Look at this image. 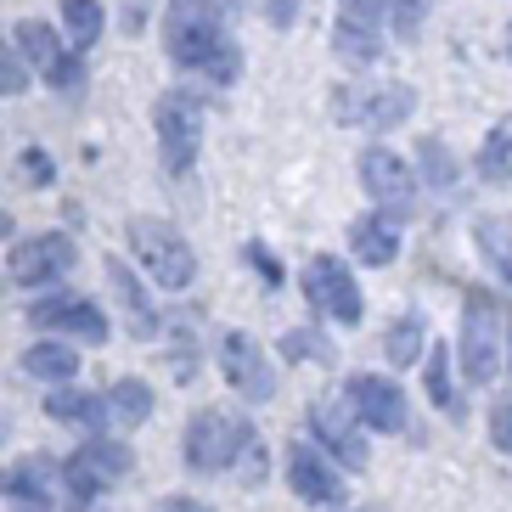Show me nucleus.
<instances>
[{"mask_svg":"<svg viewBox=\"0 0 512 512\" xmlns=\"http://www.w3.org/2000/svg\"><path fill=\"white\" fill-rule=\"evenodd\" d=\"M164 57L181 74L231 91L242 79V40L231 34L226 0H169L164 6Z\"/></svg>","mask_w":512,"mask_h":512,"instance_id":"f257e3e1","label":"nucleus"},{"mask_svg":"<svg viewBox=\"0 0 512 512\" xmlns=\"http://www.w3.org/2000/svg\"><path fill=\"white\" fill-rule=\"evenodd\" d=\"M152 136H158V164L164 175H192L197 158H203V136H209V107L203 91L192 85H169V91L152 96Z\"/></svg>","mask_w":512,"mask_h":512,"instance_id":"f03ea898","label":"nucleus"},{"mask_svg":"<svg viewBox=\"0 0 512 512\" xmlns=\"http://www.w3.org/2000/svg\"><path fill=\"white\" fill-rule=\"evenodd\" d=\"M507 361V316L490 287H473L462 299V327H456V366L467 389H490Z\"/></svg>","mask_w":512,"mask_h":512,"instance_id":"7ed1b4c3","label":"nucleus"},{"mask_svg":"<svg viewBox=\"0 0 512 512\" xmlns=\"http://www.w3.org/2000/svg\"><path fill=\"white\" fill-rule=\"evenodd\" d=\"M124 242L158 293H186L197 282V254L181 226H169L158 214H136V220H124Z\"/></svg>","mask_w":512,"mask_h":512,"instance_id":"20e7f679","label":"nucleus"},{"mask_svg":"<svg viewBox=\"0 0 512 512\" xmlns=\"http://www.w3.org/2000/svg\"><path fill=\"white\" fill-rule=\"evenodd\" d=\"M259 428L242 411H226V406H197L186 417V434H181V456H186V473L197 479H214V473H231L242 456V445L254 439Z\"/></svg>","mask_w":512,"mask_h":512,"instance_id":"39448f33","label":"nucleus"},{"mask_svg":"<svg viewBox=\"0 0 512 512\" xmlns=\"http://www.w3.org/2000/svg\"><path fill=\"white\" fill-rule=\"evenodd\" d=\"M417 113V85L406 79H349L332 91V119L349 124V130H372V136H389Z\"/></svg>","mask_w":512,"mask_h":512,"instance_id":"423d86ee","label":"nucleus"},{"mask_svg":"<svg viewBox=\"0 0 512 512\" xmlns=\"http://www.w3.org/2000/svg\"><path fill=\"white\" fill-rule=\"evenodd\" d=\"M130 467H136V451L113 434H85L79 439V451L62 462V496L74 512H91L96 501L113 490V484L130 479Z\"/></svg>","mask_w":512,"mask_h":512,"instance_id":"0eeeda50","label":"nucleus"},{"mask_svg":"<svg viewBox=\"0 0 512 512\" xmlns=\"http://www.w3.org/2000/svg\"><path fill=\"white\" fill-rule=\"evenodd\" d=\"M355 175H361V192L372 197V209L394 214L400 226H406L411 214L422 209V175H417V164H411L406 152H394L389 141H372V147H361V158H355Z\"/></svg>","mask_w":512,"mask_h":512,"instance_id":"6e6552de","label":"nucleus"},{"mask_svg":"<svg viewBox=\"0 0 512 512\" xmlns=\"http://www.w3.org/2000/svg\"><path fill=\"white\" fill-rule=\"evenodd\" d=\"M29 327L51 332V338H68V344H79V349H102L107 338H113L102 304L85 299V293H68V287H46V293L29 304Z\"/></svg>","mask_w":512,"mask_h":512,"instance_id":"1a4fd4ad","label":"nucleus"},{"mask_svg":"<svg viewBox=\"0 0 512 512\" xmlns=\"http://www.w3.org/2000/svg\"><path fill=\"white\" fill-rule=\"evenodd\" d=\"M304 299H310L316 316L338 321V327H361L366 321V293L355 282V271H349V259H338V254L304 259Z\"/></svg>","mask_w":512,"mask_h":512,"instance_id":"9d476101","label":"nucleus"},{"mask_svg":"<svg viewBox=\"0 0 512 512\" xmlns=\"http://www.w3.org/2000/svg\"><path fill=\"white\" fill-rule=\"evenodd\" d=\"M79 265V242L68 237V231H34V237H17L12 242V254H6V276H12L17 287H57L68 282Z\"/></svg>","mask_w":512,"mask_h":512,"instance_id":"9b49d317","label":"nucleus"},{"mask_svg":"<svg viewBox=\"0 0 512 512\" xmlns=\"http://www.w3.org/2000/svg\"><path fill=\"white\" fill-rule=\"evenodd\" d=\"M282 479L287 490L304 501V507H344L349 501V484H344V467L321 451L316 439H287V456H282Z\"/></svg>","mask_w":512,"mask_h":512,"instance_id":"f8f14e48","label":"nucleus"},{"mask_svg":"<svg viewBox=\"0 0 512 512\" xmlns=\"http://www.w3.org/2000/svg\"><path fill=\"white\" fill-rule=\"evenodd\" d=\"M304 428L344 473H366L372 467V439H366V422L349 411V400H316L304 411Z\"/></svg>","mask_w":512,"mask_h":512,"instance_id":"ddd939ff","label":"nucleus"},{"mask_svg":"<svg viewBox=\"0 0 512 512\" xmlns=\"http://www.w3.org/2000/svg\"><path fill=\"white\" fill-rule=\"evenodd\" d=\"M214 361H220L226 383L242 394V400L265 406V400L276 394V366H271V355H265V349H259V338H248L242 327H220V332H214Z\"/></svg>","mask_w":512,"mask_h":512,"instance_id":"4468645a","label":"nucleus"},{"mask_svg":"<svg viewBox=\"0 0 512 512\" xmlns=\"http://www.w3.org/2000/svg\"><path fill=\"white\" fill-rule=\"evenodd\" d=\"M344 400H349V411L366 422V434H406L411 400H406V389H400V377L349 372L344 377Z\"/></svg>","mask_w":512,"mask_h":512,"instance_id":"2eb2a0df","label":"nucleus"},{"mask_svg":"<svg viewBox=\"0 0 512 512\" xmlns=\"http://www.w3.org/2000/svg\"><path fill=\"white\" fill-rule=\"evenodd\" d=\"M0 496L17 512H57L62 496V462L57 456H17L0 467Z\"/></svg>","mask_w":512,"mask_h":512,"instance_id":"dca6fc26","label":"nucleus"},{"mask_svg":"<svg viewBox=\"0 0 512 512\" xmlns=\"http://www.w3.org/2000/svg\"><path fill=\"white\" fill-rule=\"evenodd\" d=\"M400 220L383 209H366L349 220V259H361V265H372V271H389L394 259H400Z\"/></svg>","mask_w":512,"mask_h":512,"instance_id":"f3484780","label":"nucleus"},{"mask_svg":"<svg viewBox=\"0 0 512 512\" xmlns=\"http://www.w3.org/2000/svg\"><path fill=\"white\" fill-rule=\"evenodd\" d=\"M46 417L85 439V434H107L113 411H107V394H91V389H79V383H57L46 394Z\"/></svg>","mask_w":512,"mask_h":512,"instance_id":"a211bd4d","label":"nucleus"},{"mask_svg":"<svg viewBox=\"0 0 512 512\" xmlns=\"http://www.w3.org/2000/svg\"><path fill=\"white\" fill-rule=\"evenodd\" d=\"M107 287H113V299H119V310H124V321H130V332H136V338H158V332H164L158 304H152V287L141 282V276L130 271L119 254L107 259Z\"/></svg>","mask_w":512,"mask_h":512,"instance_id":"6ab92c4d","label":"nucleus"},{"mask_svg":"<svg viewBox=\"0 0 512 512\" xmlns=\"http://www.w3.org/2000/svg\"><path fill=\"white\" fill-rule=\"evenodd\" d=\"M17 366H23V377H34V383H79V344H68V338H34L23 355H17Z\"/></svg>","mask_w":512,"mask_h":512,"instance_id":"aec40b11","label":"nucleus"},{"mask_svg":"<svg viewBox=\"0 0 512 512\" xmlns=\"http://www.w3.org/2000/svg\"><path fill=\"white\" fill-rule=\"evenodd\" d=\"M422 389H428L434 411H445V417H456V422L467 417V406H462V372L451 366V349H445V344H428V355H422Z\"/></svg>","mask_w":512,"mask_h":512,"instance_id":"412c9836","label":"nucleus"},{"mask_svg":"<svg viewBox=\"0 0 512 512\" xmlns=\"http://www.w3.org/2000/svg\"><path fill=\"white\" fill-rule=\"evenodd\" d=\"M417 175H422V186L428 192H439V197H456V186H462V164H456V152H451V141L445 136H417Z\"/></svg>","mask_w":512,"mask_h":512,"instance_id":"4be33fe9","label":"nucleus"},{"mask_svg":"<svg viewBox=\"0 0 512 512\" xmlns=\"http://www.w3.org/2000/svg\"><path fill=\"white\" fill-rule=\"evenodd\" d=\"M383 355L394 361V372L417 366L422 355H428V316H422V310H400V316L389 321V332H383Z\"/></svg>","mask_w":512,"mask_h":512,"instance_id":"5701e85b","label":"nucleus"},{"mask_svg":"<svg viewBox=\"0 0 512 512\" xmlns=\"http://www.w3.org/2000/svg\"><path fill=\"white\" fill-rule=\"evenodd\" d=\"M12 40H17V51H23V62H29L34 74H46L51 62L68 51V40H62V23H46V17H23L12 29Z\"/></svg>","mask_w":512,"mask_h":512,"instance_id":"b1692460","label":"nucleus"},{"mask_svg":"<svg viewBox=\"0 0 512 512\" xmlns=\"http://www.w3.org/2000/svg\"><path fill=\"white\" fill-rule=\"evenodd\" d=\"M57 23H62V40L74 51H91L107 34V6L102 0H57Z\"/></svg>","mask_w":512,"mask_h":512,"instance_id":"393cba45","label":"nucleus"},{"mask_svg":"<svg viewBox=\"0 0 512 512\" xmlns=\"http://www.w3.org/2000/svg\"><path fill=\"white\" fill-rule=\"evenodd\" d=\"M473 175L484 186H507L512 181V119H496L484 130L479 152H473Z\"/></svg>","mask_w":512,"mask_h":512,"instance_id":"a878e982","label":"nucleus"},{"mask_svg":"<svg viewBox=\"0 0 512 512\" xmlns=\"http://www.w3.org/2000/svg\"><path fill=\"white\" fill-rule=\"evenodd\" d=\"M107 411H113V422H124V428H141V422H152V411H158V394H152L147 377H113Z\"/></svg>","mask_w":512,"mask_h":512,"instance_id":"bb28decb","label":"nucleus"},{"mask_svg":"<svg viewBox=\"0 0 512 512\" xmlns=\"http://www.w3.org/2000/svg\"><path fill=\"white\" fill-rule=\"evenodd\" d=\"M473 248H479V259L496 271V282L512 287V220H501V214L473 220Z\"/></svg>","mask_w":512,"mask_h":512,"instance_id":"cd10ccee","label":"nucleus"},{"mask_svg":"<svg viewBox=\"0 0 512 512\" xmlns=\"http://www.w3.org/2000/svg\"><path fill=\"white\" fill-rule=\"evenodd\" d=\"M85 57H91V51H74V46H68V51H62V57L46 68V74H40L51 91L62 96V102H85V91H91V62H85Z\"/></svg>","mask_w":512,"mask_h":512,"instance_id":"c85d7f7f","label":"nucleus"},{"mask_svg":"<svg viewBox=\"0 0 512 512\" xmlns=\"http://www.w3.org/2000/svg\"><path fill=\"white\" fill-rule=\"evenodd\" d=\"M377 17H383V29H389V40H400V46H411L422 34V17H428V6L422 0H372Z\"/></svg>","mask_w":512,"mask_h":512,"instance_id":"c756f323","label":"nucleus"},{"mask_svg":"<svg viewBox=\"0 0 512 512\" xmlns=\"http://www.w3.org/2000/svg\"><path fill=\"white\" fill-rule=\"evenodd\" d=\"M276 349H282V361H293V366H299V361H310V366H332V361H338V355H332V344L321 338L316 327L282 332V344H276Z\"/></svg>","mask_w":512,"mask_h":512,"instance_id":"7c9ffc66","label":"nucleus"},{"mask_svg":"<svg viewBox=\"0 0 512 512\" xmlns=\"http://www.w3.org/2000/svg\"><path fill=\"white\" fill-rule=\"evenodd\" d=\"M34 68L23 62V51H17V40L6 29H0V96H23L29 91Z\"/></svg>","mask_w":512,"mask_h":512,"instance_id":"2f4dec72","label":"nucleus"},{"mask_svg":"<svg viewBox=\"0 0 512 512\" xmlns=\"http://www.w3.org/2000/svg\"><path fill=\"white\" fill-rule=\"evenodd\" d=\"M231 473H237V484H242V490H254V484H265V479H271V456H265V439H259V434L248 439Z\"/></svg>","mask_w":512,"mask_h":512,"instance_id":"473e14b6","label":"nucleus"},{"mask_svg":"<svg viewBox=\"0 0 512 512\" xmlns=\"http://www.w3.org/2000/svg\"><path fill=\"white\" fill-rule=\"evenodd\" d=\"M484 434H490V445H496L501 456H512V394H496V400H490V411H484Z\"/></svg>","mask_w":512,"mask_h":512,"instance_id":"72a5a7b5","label":"nucleus"},{"mask_svg":"<svg viewBox=\"0 0 512 512\" xmlns=\"http://www.w3.org/2000/svg\"><path fill=\"white\" fill-rule=\"evenodd\" d=\"M259 17H265L271 29H293L304 17V0H259Z\"/></svg>","mask_w":512,"mask_h":512,"instance_id":"f704fd0d","label":"nucleus"},{"mask_svg":"<svg viewBox=\"0 0 512 512\" xmlns=\"http://www.w3.org/2000/svg\"><path fill=\"white\" fill-rule=\"evenodd\" d=\"M242 259H248V265H254V271L265 276L271 287H282V259H276L265 242H248V248H242Z\"/></svg>","mask_w":512,"mask_h":512,"instance_id":"c9c22d12","label":"nucleus"},{"mask_svg":"<svg viewBox=\"0 0 512 512\" xmlns=\"http://www.w3.org/2000/svg\"><path fill=\"white\" fill-rule=\"evenodd\" d=\"M23 175H29V181H40V186H51V175H57V169H51L46 147H23Z\"/></svg>","mask_w":512,"mask_h":512,"instance_id":"e433bc0d","label":"nucleus"},{"mask_svg":"<svg viewBox=\"0 0 512 512\" xmlns=\"http://www.w3.org/2000/svg\"><path fill=\"white\" fill-rule=\"evenodd\" d=\"M158 512H214L209 501H197V496H164L158 501Z\"/></svg>","mask_w":512,"mask_h":512,"instance_id":"4c0bfd02","label":"nucleus"},{"mask_svg":"<svg viewBox=\"0 0 512 512\" xmlns=\"http://www.w3.org/2000/svg\"><path fill=\"white\" fill-rule=\"evenodd\" d=\"M6 237H12V214L0 209V242H6Z\"/></svg>","mask_w":512,"mask_h":512,"instance_id":"58836bf2","label":"nucleus"},{"mask_svg":"<svg viewBox=\"0 0 512 512\" xmlns=\"http://www.w3.org/2000/svg\"><path fill=\"white\" fill-rule=\"evenodd\" d=\"M507 372H512V321H507Z\"/></svg>","mask_w":512,"mask_h":512,"instance_id":"ea45409f","label":"nucleus"},{"mask_svg":"<svg viewBox=\"0 0 512 512\" xmlns=\"http://www.w3.org/2000/svg\"><path fill=\"white\" fill-rule=\"evenodd\" d=\"M507 62H512V17H507Z\"/></svg>","mask_w":512,"mask_h":512,"instance_id":"a19ab883","label":"nucleus"},{"mask_svg":"<svg viewBox=\"0 0 512 512\" xmlns=\"http://www.w3.org/2000/svg\"><path fill=\"white\" fill-rule=\"evenodd\" d=\"M338 512H344V507H338ZM349 512H372V507H349Z\"/></svg>","mask_w":512,"mask_h":512,"instance_id":"79ce46f5","label":"nucleus"}]
</instances>
